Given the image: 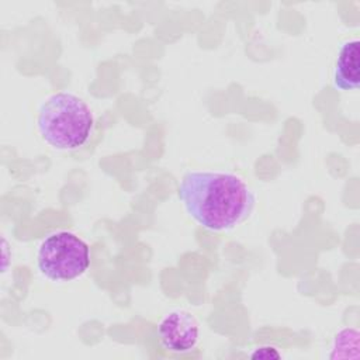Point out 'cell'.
Wrapping results in <instances>:
<instances>
[{"label": "cell", "instance_id": "obj_4", "mask_svg": "<svg viewBox=\"0 0 360 360\" xmlns=\"http://www.w3.org/2000/svg\"><path fill=\"white\" fill-rule=\"evenodd\" d=\"M156 336L165 350L176 354L190 353L200 342V325L191 312L174 309L159 321Z\"/></svg>", "mask_w": 360, "mask_h": 360}, {"label": "cell", "instance_id": "obj_1", "mask_svg": "<svg viewBox=\"0 0 360 360\" xmlns=\"http://www.w3.org/2000/svg\"><path fill=\"white\" fill-rule=\"evenodd\" d=\"M177 193L186 212L212 232L231 231L245 222L256 202L248 183L229 172H187Z\"/></svg>", "mask_w": 360, "mask_h": 360}, {"label": "cell", "instance_id": "obj_3", "mask_svg": "<svg viewBox=\"0 0 360 360\" xmlns=\"http://www.w3.org/2000/svg\"><path fill=\"white\" fill-rule=\"evenodd\" d=\"M90 248L77 235L68 231L49 233L38 246L39 271L53 281H70L90 267Z\"/></svg>", "mask_w": 360, "mask_h": 360}, {"label": "cell", "instance_id": "obj_2", "mask_svg": "<svg viewBox=\"0 0 360 360\" xmlns=\"http://www.w3.org/2000/svg\"><path fill=\"white\" fill-rule=\"evenodd\" d=\"M37 125L41 138L49 146L59 150H75L89 141L94 128V117L80 97L60 91L42 103Z\"/></svg>", "mask_w": 360, "mask_h": 360}, {"label": "cell", "instance_id": "obj_5", "mask_svg": "<svg viewBox=\"0 0 360 360\" xmlns=\"http://www.w3.org/2000/svg\"><path fill=\"white\" fill-rule=\"evenodd\" d=\"M360 42L359 39L346 41L338 53L333 68V86L340 91L354 90L360 79Z\"/></svg>", "mask_w": 360, "mask_h": 360}, {"label": "cell", "instance_id": "obj_7", "mask_svg": "<svg viewBox=\"0 0 360 360\" xmlns=\"http://www.w3.org/2000/svg\"><path fill=\"white\" fill-rule=\"evenodd\" d=\"M250 357H253V359H278V357H281V354L273 346H262V347H257L250 354Z\"/></svg>", "mask_w": 360, "mask_h": 360}, {"label": "cell", "instance_id": "obj_6", "mask_svg": "<svg viewBox=\"0 0 360 360\" xmlns=\"http://www.w3.org/2000/svg\"><path fill=\"white\" fill-rule=\"evenodd\" d=\"M330 359L359 357V332L354 328L342 329L333 339Z\"/></svg>", "mask_w": 360, "mask_h": 360}]
</instances>
